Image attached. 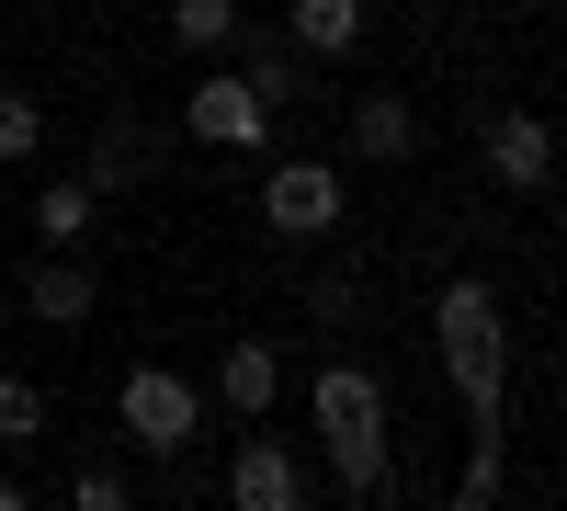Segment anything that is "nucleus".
I'll use <instances>...</instances> for the list:
<instances>
[{"label": "nucleus", "mask_w": 567, "mask_h": 511, "mask_svg": "<svg viewBox=\"0 0 567 511\" xmlns=\"http://www.w3.org/2000/svg\"><path fill=\"white\" fill-rule=\"evenodd\" d=\"M114 421L136 454H194L205 421H216V398L182 376V364H125V387H114Z\"/></svg>", "instance_id": "nucleus-2"}, {"label": "nucleus", "mask_w": 567, "mask_h": 511, "mask_svg": "<svg viewBox=\"0 0 567 511\" xmlns=\"http://www.w3.org/2000/svg\"><path fill=\"white\" fill-rule=\"evenodd\" d=\"M0 307H12V273H0Z\"/></svg>", "instance_id": "nucleus-22"}, {"label": "nucleus", "mask_w": 567, "mask_h": 511, "mask_svg": "<svg viewBox=\"0 0 567 511\" xmlns=\"http://www.w3.org/2000/svg\"><path fill=\"white\" fill-rule=\"evenodd\" d=\"M69 500H80V511H125V500H136V478L114 467V454H91V467L69 478Z\"/></svg>", "instance_id": "nucleus-19"}, {"label": "nucleus", "mask_w": 567, "mask_h": 511, "mask_svg": "<svg viewBox=\"0 0 567 511\" xmlns=\"http://www.w3.org/2000/svg\"><path fill=\"white\" fill-rule=\"evenodd\" d=\"M352 273H318V285H307V318H318V330H352Z\"/></svg>", "instance_id": "nucleus-20"}, {"label": "nucleus", "mask_w": 567, "mask_h": 511, "mask_svg": "<svg viewBox=\"0 0 567 511\" xmlns=\"http://www.w3.org/2000/svg\"><path fill=\"white\" fill-rule=\"evenodd\" d=\"M0 160H45V103L34 91H0Z\"/></svg>", "instance_id": "nucleus-17"}, {"label": "nucleus", "mask_w": 567, "mask_h": 511, "mask_svg": "<svg viewBox=\"0 0 567 511\" xmlns=\"http://www.w3.org/2000/svg\"><path fill=\"white\" fill-rule=\"evenodd\" d=\"M341 216H352L341 160H272V171H261V227H272V239L329 251V239H341Z\"/></svg>", "instance_id": "nucleus-3"}, {"label": "nucleus", "mask_w": 567, "mask_h": 511, "mask_svg": "<svg viewBox=\"0 0 567 511\" xmlns=\"http://www.w3.org/2000/svg\"><path fill=\"white\" fill-rule=\"evenodd\" d=\"M284 45H296L307 69L318 58H352V45H363V0H296V12H284Z\"/></svg>", "instance_id": "nucleus-13"}, {"label": "nucleus", "mask_w": 567, "mask_h": 511, "mask_svg": "<svg viewBox=\"0 0 567 511\" xmlns=\"http://www.w3.org/2000/svg\"><path fill=\"white\" fill-rule=\"evenodd\" d=\"M307 421H318L329 454H341V443H374V432H398V421H386V376H374V364H318Z\"/></svg>", "instance_id": "nucleus-5"}, {"label": "nucleus", "mask_w": 567, "mask_h": 511, "mask_svg": "<svg viewBox=\"0 0 567 511\" xmlns=\"http://www.w3.org/2000/svg\"><path fill=\"white\" fill-rule=\"evenodd\" d=\"M511 489V443H488V432H465V467H454V511H488Z\"/></svg>", "instance_id": "nucleus-16"}, {"label": "nucleus", "mask_w": 567, "mask_h": 511, "mask_svg": "<svg viewBox=\"0 0 567 511\" xmlns=\"http://www.w3.org/2000/svg\"><path fill=\"white\" fill-rule=\"evenodd\" d=\"M352 160H386V171L420 160V103H409V91H363V103H352Z\"/></svg>", "instance_id": "nucleus-11"}, {"label": "nucleus", "mask_w": 567, "mask_h": 511, "mask_svg": "<svg viewBox=\"0 0 567 511\" xmlns=\"http://www.w3.org/2000/svg\"><path fill=\"white\" fill-rule=\"evenodd\" d=\"M91 216H103V194H91L80 171L34 182V239H45V251H80V239H91Z\"/></svg>", "instance_id": "nucleus-14"}, {"label": "nucleus", "mask_w": 567, "mask_h": 511, "mask_svg": "<svg viewBox=\"0 0 567 511\" xmlns=\"http://www.w3.org/2000/svg\"><path fill=\"white\" fill-rule=\"evenodd\" d=\"M477 160H488V182H499V194H545V182H556V125H545L534 103H511V114H488Z\"/></svg>", "instance_id": "nucleus-7"}, {"label": "nucleus", "mask_w": 567, "mask_h": 511, "mask_svg": "<svg viewBox=\"0 0 567 511\" xmlns=\"http://www.w3.org/2000/svg\"><path fill=\"white\" fill-rule=\"evenodd\" d=\"M239 23H250L239 0H171V45H182V58H227Z\"/></svg>", "instance_id": "nucleus-15"}, {"label": "nucleus", "mask_w": 567, "mask_h": 511, "mask_svg": "<svg viewBox=\"0 0 567 511\" xmlns=\"http://www.w3.org/2000/svg\"><path fill=\"white\" fill-rule=\"evenodd\" d=\"M227 500H239V511H307L318 478H307V454L284 432H239V454H227Z\"/></svg>", "instance_id": "nucleus-6"}, {"label": "nucleus", "mask_w": 567, "mask_h": 511, "mask_svg": "<svg viewBox=\"0 0 567 511\" xmlns=\"http://www.w3.org/2000/svg\"><path fill=\"white\" fill-rule=\"evenodd\" d=\"M227 45H239V80L261 91L272 114H296V103H307V80H318V69H307L296 45H284V34H250V23H239V34H227Z\"/></svg>", "instance_id": "nucleus-12"}, {"label": "nucleus", "mask_w": 567, "mask_h": 511, "mask_svg": "<svg viewBox=\"0 0 567 511\" xmlns=\"http://www.w3.org/2000/svg\"><path fill=\"white\" fill-rule=\"evenodd\" d=\"M159 149H171V136H159L148 114H114L103 136H91V160H80V182H91V194H103V205H114V194H148V182L171 171Z\"/></svg>", "instance_id": "nucleus-8"}, {"label": "nucleus", "mask_w": 567, "mask_h": 511, "mask_svg": "<svg viewBox=\"0 0 567 511\" xmlns=\"http://www.w3.org/2000/svg\"><path fill=\"white\" fill-rule=\"evenodd\" d=\"M0 443H45V387L34 376H0Z\"/></svg>", "instance_id": "nucleus-18"}, {"label": "nucleus", "mask_w": 567, "mask_h": 511, "mask_svg": "<svg viewBox=\"0 0 567 511\" xmlns=\"http://www.w3.org/2000/svg\"><path fill=\"white\" fill-rule=\"evenodd\" d=\"M12 296H23L34 318H45V330H80V318L103 307V273H91L80 251H34V273H23Z\"/></svg>", "instance_id": "nucleus-10"}, {"label": "nucleus", "mask_w": 567, "mask_h": 511, "mask_svg": "<svg viewBox=\"0 0 567 511\" xmlns=\"http://www.w3.org/2000/svg\"><path fill=\"white\" fill-rule=\"evenodd\" d=\"M432 352H443V376L465 398V432L511 443V318H499V296L477 285V273H454V285L432 296Z\"/></svg>", "instance_id": "nucleus-1"}, {"label": "nucleus", "mask_w": 567, "mask_h": 511, "mask_svg": "<svg viewBox=\"0 0 567 511\" xmlns=\"http://www.w3.org/2000/svg\"><path fill=\"white\" fill-rule=\"evenodd\" d=\"M0 511H34V478H0Z\"/></svg>", "instance_id": "nucleus-21"}, {"label": "nucleus", "mask_w": 567, "mask_h": 511, "mask_svg": "<svg viewBox=\"0 0 567 511\" xmlns=\"http://www.w3.org/2000/svg\"><path fill=\"white\" fill-rule=\"evenodd\" d=\"M205 398L227 409V421H272V409H284V352L239 330V341L216 352V387H205Z\"/></svg>", "instance_id": "nucleus-9"}, {"label": "nucleus", "mask_w": 567, "mask_h": 511, "mask_svg": "<svg viewBox=\"0 0 567 511\" xmlns=\"http://www.w3.org/2000/svg\"><path fill=\"white\" fill-rule=\"evenodd\" d=\"M182 136H194V149H227V160H261L272 149V103L239 69H205L194 91H182Z\"/></svg>", "instance_id": "nucleus-4"}]
</instances>
